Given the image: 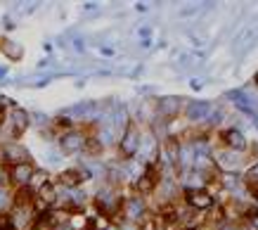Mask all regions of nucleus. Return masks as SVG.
I'll list each match as a JSON object with an SVG mask.
<instances>
[{
    "instance_id": "nucleus-1",
    "label": "nucleus",
    "mask_w": 258,
    "mask_h": 230,
    "mask_svg": "<svg viewBox=\"0 0 258 230\" xmlns=\"http://www.w3.org/2000/svg\"><path fill=\"white\" fill-rule=\"evenodd\" d=\"M140 143H142V136H140V128H137L135 121H128L126 131L119 138V152H121L123 159H133L140 149Z\"/></svg>"
},
{
    "instance_id": "nucleus-2",
    "label": "nucleus",
    "mask_w": 258,
    "mask_h": 230,
    "mask_svg": "<svg viewBox=\"0 0 258 230\" xmlns=\"http://www.w3.org/2000/svg\"><path fill=\"white\" fill-rule=\"evenodd\" d=\"M159 183H161V173H159V166L156 164H145V169H142V173L135 178V190L140 197H145V195H152L154 190L159 188Z\"/></svg>"
},
{
    "instance_id": "nucleus-3",
    "label": "nucleus",
    "mask_w": 258,
    "mask_h": 230,
    "mask_svg": "<svg viewBox=\"0 0 258 230\" xmlns=\"http://www.w3.org/2000/svg\"><path fill=\"white\" fill-rule=\"evenodd\" d=\"M121 214L123 221H130V223H142L147 218V204L145 200L135 195V197H126L121 204Z\"/></svg>"
},
{
    "instance_id": "nucleus-4",
    "label": "nucleus",
    "mask_w": 258,
    "mask_h": 230,
    "mask_svg": "<svg viewBox=\"0 0 258 230\" xmlns=\"http://www.w3.org/2000/svg\"><path fill=\"white\" fill-rule=\"evenodd\" d=\"M85 143H88V136L78 131V128H69L59 136V149L62 154H76V152H83L85 149Z\"/></svg>"
},
{
    "instance_id": "nucleus-5",
    "label": "nucleus",
    "mask_w": 258,
    "mask_h": 230,
    "mask_svg": "<svg viewBox=\"0 0 258 230\" xmlns=\"http://www.w3.org/2000/svg\"><path fill=\"white\" fill-rule=\"evenodd\" d=\"M185 202L194 211H206V209L213 206V197L204 188H187L185 190Z\"/></svg>"
},
{
    "instance_id": "nucleus-6",
    "label": "nucleus",
    "mask_w": 258,
    "mask_h": 230,
    "mask_svg": "<svg viewBox=\"0 0 258 230\" xmlns=\"http://www.w3.org/2000/svg\"><path fill=\"white\" fill-rule=\"evenodd\" d=\"M33 171H36V166H33L31 162L10 166V169H7L10 183H12L14 188H28V183H31V178H33Z\"/></svg>"
},
{
    "instance_id": "nucleus-7",
    "label": "nucleus",
    "mask_w": 258,
    "mask_h": 230,
    "mask_svg": "<svg viewBox=\"0 0 258 230\" xmlns=\"http://www.w3.org/2000/svg\"><path fill=\"white\" fill-rule=\"evenodd\" d=\"M93 173H90V169H67V171H62L59 173V185L67 190H76L81 185L83 180H90Z\"/></svg>"
},
{
    "instance_id": "nucleus-8",
    "label": "nucleus",
    "mask_w": 258,
    "mask_h": 230,
    "mask_svg": "<svg viewBox=\"0 0 258 230\" xmlns=\"http://www.w3.org/2000/svg\"><path fill=\"white\" fill-rule=\"evenodd\" d=\"M31 126V114L22 107H12L10 112V131H12V138L24 136Z\"/></svg>"
},
{
    "instance_id": "nucleus-9",
    "label": "nucleus",
    "mask_w": 258,
    "mask_h": 230,
    "mask_svg": "<svg viewBox=\"0 0 258 230\" xmlns=\"http://www.w3.org/2000/svg\"><path fill=\"white\" fill-rule=\"evenodd\" d=\"M2 149H5V164H10V166L31 162V154H28V149L22 143H5Z\"/></svg>"
},
{
    "instance_id": "nucleus-10",
    "label": "nucleus",
    "mask_w": 258,
    "mask_h": 230,
    "mask_svg": "<svg viewBox=\"0 0 258 230\" xmlns=\"http://www.w3.org/2000/svg\"><path fill=\"white\" fill-rule=\"evenodd\" d=\"M180 109H182V100L176 97V95H166V97H161L156 102V112L161 114L163 119H173L176 114H180Z\"/></svg>"
},
{
    "instance_id": "nucleus-11",
    "label": "nucleus",
    "mask_w": 258,
    "mask_h": 230,
    "mask_svg": "<svg viewBox=\"0 0 258 230\" xmlns=\"http://www.w3.org/2000/svg\"><path fill=\"white\" fill-rule=\"evenodd\" d=\"M213 164H218L225 173H234V171L242 166V157H239V152L225 149V152H220V154H218V159H213Z\"/></svg>"
},
{
    "instance_id": "nucleus-12",
    "label": "nucleus",
    "mask_w": 258,
    "mask_h": 230,
    "mask_svg": "<svg viewBox=\"0 0 258 230\" xmlns=\"http://www.w3.org/2000/svg\"><path fill=\"white\" fill-rule=\"evenodd\" d=\"M211 112H213V107H211V102H206V100H202V102H190V105H187V119H190V121H206V119H211Z\"/></svg>"
},
{
    "instance_id": "nucleus-13",
    "label": "nucleus",
    "mask_w": 258,
    "mask_h": 230,
    "mask_svg": "<svg viewBox=\"0 0 258 230\" xmlns=\"http://www.w3.org/2000/svg\"><path fill=\"white\" fill-rule=\"evenodd\" d=\"M223 143H225V147L232 149V152H244L246 149V138L242 131H237V128H230V131H225L223 133Z\"/></svg>"
},
{
    "instance_id": "nucleus-14",
    "label": "nucleus",
    "mask_w": 258,
    "mask_h": 230,
    "mask_svg": "<svg viewBox=\"0 0 258 230\" xmlns=\"http://www.w3.org/2000/svg\"><path fill=\"white\" fill-rule=\"evenodd\" d=\"M0 53L5 55L7 59H12V62H19V59L24 57V48H22L19 43L10 41V38H2V41H0Z\"/></svg>"
},
{
    "instance_id": "nucleus-15",
    "label": "nucleus",
    "mask_w": 258,
    "mask_h": 230,
    "mask_svg": "<svg viewBox=\"0 0 258 230\" xmlns=\"http://www.w3.org/2000/svg\"><path fill=\"white\" fill-rule=\"evenodd\" d=\"M14 206V192L10 188H0V216H7Z\"/></svg>"
},
{
    "instance_id": "nucleus-16",
    "label": "nucleus",
    "mask_w": 258,
    "mask_h": 230,
    "mask_svg": "<svg viewBox=\"0 0 258 230\" xmlns=\"http://www.w3.org/2000/svg\"><path fill=\"white\" fill-rule=\"evenodd\" d=\"M246 190H249V195L258 202V178H246Z\"/></svg>"
},
{
    "instance_id": "nucleus-17",
    "label": "nucleus",
    "mask_w": 258,
    "mask_h": 230,
    "mask_svg": "<svg viewBox=\"0 0 258 230\" xmlns=\"http://www.w3.org/2000/svg\"><path fill=\"white\" fill-rule=\"evenodd\" d=\"M220 183H223V185H225V188H234V185H237V183H239V178L234 176V173H225V176L220 178Z\"/></svg>"
},
{
    "instance_id": "nucleus-18",
    "label": "nucleus",
    "mask_w": 258,
    "mask_h": 230,
    "mask_svg": "<svg viewBox=\"0 0 258 230\" xmlns=\"http://www.w3.org/2000/svg\"><path fill=\"white\" fill-rule=\"evenodd\" d=\"M7 180H10L7 166H5V164H0V188H7Z\"/></svg>"
},
{
    "instance_id": "nucleus-19",
    "label": "nucleus",
    "mask_w": 258,
    "mask_h": 230,
    "mask_svg": "<svg viewBox=\"0 0 258 230\" xmlns=\"http://www.w3.org/2000/svg\"><path fill=\"white\" fill-rule=\"evenodd\" d=\"M31 119H36L33 123H38V126H45V123H48V116H45V114H31Z\"/></svg>"
},
{
    "instance_id": "nucleus-20",
    "label": "nucleus",
    "mask_w": 258,
    "mask_h": 230,
    "mask_svg": "<svg viewBox=\"0 0 258 230\" xmlns=\"http://www.w3.org/2000/svg\"><path fill=\"white\" fill-rule=\"evenodd\" d=\"M52 230H74V228H71V226H69L67 221H62V223H57V226H54Z\"/></svg>"
},
{
    "instance_id": "nucleus-21",
    "label": "nucleus",
    "mask_w": 258,
    "mask_h": 230,
    "mask_svg": "<svg viewBox=\"0 0 258 230\" xmlns=\"http://www.w3.org/2000/svg\"><path fill=\"white\" fill-rule=\"evenodd\" d=\"M0 230H14V226L7 221V218H2V223H0Z\"/></svg>"
},
{
    "instance_id": "nucleus-22",
    "label": "nucleus",
    "mask_w": 258,
    "mask_h": 230,
    "mask_svg": "<svg viewBox=\"0 0 258 230\" xmlns=\"http://www.w3.org/2000/svg\"><path fill=\"white\" fill-rule=\"evenodd\" d=\"M251 228L258 230V211H254V214H251Z\"/></svg>"
},
{
    "instance_id": "nucleus-23",
    "label": "nucleus",
    "mask_w": 258,
    "mask_h": 230,
    "mask_svg": "<svg viewBox=\"0 0 258 230\" xmlns=\"http://www.w3.org/2000/svg\"><path fill=\"white\" fill-rule=\"evenodd\" d=\"M0 164H5V149H2V143H0Z\"/></svg>"
},
{
    "instance_id": "nucleus-24",
    "label": "nucleus",
    "mask_w": 258,
    "mask_h": 230,
    "mask_svg": "<svg viewBox=\"0 0 258 230\" xmlns=\"http://www.w3.org/2000/svg\"><path fill=\"white\" fill-rule=\"evenodd\" d=\"M254 83H256V86H258V71H256V74H254Z\"/></svg>"
},
{
    "instance_id": "nucleus-25",
    "label": "nucleus",
    "mask_w": 258,
    "mask_h": 230,
    "mask_svg": "<svg viewBox=\"0 0 258 230\" xmlns=\"http://www.w3.org/2000/svg\"><path fill=\"white\" fill-rule=\"evenodd\" d=\"M185 230H199V228H185Z\"/></svg>"
}]
</instances>
